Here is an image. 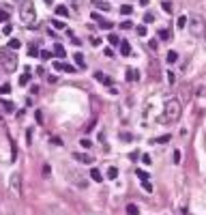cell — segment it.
<instances>
[{
	"label": "cell",
	"mask_w": 206,
	"mask_h": 215,
	"mask_svg": "<svg viewBox=\"0 0 206 215\" xmlns=\"http://www.w3.org/2000/svg\"><path fill=\"white\" fill-rule=\"evenodd\" d=\"M180 114H183L180 101L178 99H167L163 103V116H161V121L163 123H176L180 118Z\"/></svg>",
	"instance_id": "obj_1"
},
{
	"label": "cell",
	"mask_w": 206,
	"mask_h": 215,
	"mask_svg": "<svg viewBox=\"0 0 206 215\" xmlns=\"http://www.w3.org/2000/svg\"><path fill=\"white\" fill-rule=\"evenodd\" d=\"M0 67L6 73H13L17 69V54H13V49H0Z\"/></svg>",
	"instance_id": "obj_2"
},
{
	"label": "cell",
	"mask_w": 206,
	"mask_h": 215,
	"mask_svg": "<svg viewBox=\"0 0 206 215\" xmlns=\"http://www.w3.org/2000/svg\"><path fill=\"white\" fill-rule=\"evenodd\" d=\"M187 26H189V32H191L193 37H202L206 32V22L200 15H191L189 22H187Z\"/></svg>",
	"instance_id": "obj_3"
},
{
	"label": "cell",
	"mask_w": 206,
	"mask_h": 215,
	"mask_svg": "<svg viewBox=\"0 0 206 215\" xmlns=\"http://www.w3.org/2000/svg\"><path fill=\"white\" fill-rule=\"evenodd\" d=\"M19 17H22V22H24V24H32V22L37 19V11H35V4L26 0V2L19 6Z\"/></svg>",
	"instance_id": "obj_4"
},
{
	"label": "cell",
	"mask_w": 206,
	"mask_h": 215,
	"mask_svg": "<svg viewBox=\"0 0 206 215\" xmlns=\"http://www.w3.org/2000/svg\"><path fill=\"white\" fill-rule=\"evenodd\" d=\"M11 194H15V196L22 194V176L19 174H13L11 176Z\"/></svg>",
	"instance_id": "obj_5"
},
{
	"label": "cell",
	"mask_w": 206,
	"mask_h": 215,
	"mask_svg": "<svg viewBox=\"0 0 206 215\" xmlns=\"http://www.w3.org/2000/svg\"><path fill=\"white\" fill-rule=\"evenodd\" d=\"M73 159H78L80 164H86V166L95 161V159H92V157H90L88 153H73Z\"/></svg>",
	"instance_id": "obj_6"
},
{
	"label": "cell",
	"mask_w": 206,
	"mask_h": 215,
	"mask_svg": "<svg viewBox=\"0 0 206 215\" xmlns=\"http://www.w3.org/2000/svg\"><path fill=\"white\" fill-rule=\"evenodd\" d=\"M73 60H75V65H78L80 69H86V58H84V54L75 52V54H73Z\"/></svg>",
	"instance_id": "obj_7"
},
{
	"label": "cell",
	"mask_w": 206,
	"mask_h": 215,
	"mask_svg": "<svg viewBox=\"0 0 206 215\" xmlns=\"http://www.w3.org/2000/svg\"><path fill=\"white\" fill-rule=\"evenodd\" d=\"M165 60H167V65H174V62H178V52L170 49V52H167V56H165Z\"/></svg>",
	"instance_id": "obj_8"
},
{
	"label": "cell",
	"mask_w": 206,
	"mask_h": 215,
	"mask_svg": "<svg viewBox=\"0 0 206 215\" xmlns=\"http://www.w3.org/2000/svg\"><path fill=\"white\" fill-rule=\"evenodd\" d=\"M120 54L123 56H131V45H129V41H120Z\"/></svg>",
	"instance_id": "obj_9"
},
{
	"label": "cell",
	"mask_w": 206,
	"mask_h": 215,
	"mask_svg": "<svg viewBox=\"0 0 206 215\" xmlns=\"http://www.w3.org/2000/svg\"><path fill=\"white\" fill-rule=\"evenodd\" d=\"M127 80H129V82H133V80H140V73H137L135 69H127Z\"/></svg>",
	"instance_id": "obj_10"
},
{
	"label": "cell",
	"mask_w": 206,
	"mask_h": 215,
	"mask_svg": "<svg viewBox=\"0 0 206 215\" xmlns=\"http://www.w3.org/2000/svg\"><path fill=\"white\" fill-rule=\"evenodd\" d=\"M170 138H172L170 133H165V135H159V138H155V140H153V144H165V142H170Z\"/></svg>",
	"instance_id": "obj_11"
},
{
	"label": "cell",
	"mask_w": 206,
	"mask_h": 215,
	"mask_svg": "<svg viewBox=\"0 0 206 215\" xmlns=\"http://www.w3.org/2000/svg\"><path fill=\"white\" fill-rule=\"evenodd\" d=\"M90 178H92V181H97V183H101V181H103L101 172L97 170V168H92V170H90Z\"/></svg>",
	"instance_id": "obj_12"
},
{
	"label": "cell",
	"mask_w": 206,
	"mask_h": 215,
	"mask_svg": "<svg viewBox=\"0 0 206 215\" xmlns=\"http://www.w3.org/2000/svg\"><path fill=\"white\" fill-rule=\"evenodd\" d=\"M99 28H103V30H112V28H114V24H112V22H107V19H99Z\"/></svg>",
	"instance_id": "obj_13"
},
{
	"label": "cell",
	"mask_w": 206,
	"mask_h": 215,
	"mask_svg": "<svg viewBox=\"0 0 206 215\" xmlns=\"http://www.w3.org/2000/svg\"><path fill=\"white\" fill-rule=\"evenodd\" d=\"M54 54L56 56H67V52H65V47L60 43H54Z\"/></svg>",
	"instance_id": "obj_14"
},
{
	"label": "cell",
	"mask_w": 206,
	"mask_h": 215,
	"mask_svg": "<svg viewBox=\"0 0 206 215\" xmlns=\"http://www.w3.org/2000/svg\"><path fill=\"white\" fill-rule=\"evenodd\" d=\"M116 176H118V168H116V166H112V168H107V178H110V181H114Z\"/></svg>",
	"instance_id": "obj_15"
},
{
	"label": "cell",
	"mask_w": 206,
	"mask_h": 215,
	"mask_svg": "<svg viewBox=\"0 0 206 215\" xmlns=\"http://www.w3.org/2000/svg\"><path fill=\"white\" fill-rule=\"evenodd\" d=\"M127 215H140L137 204H127Z\"/></svg>",
	"instance_id": "obj_16"
},
{
	"label": "cell",
	"mask_w": 206,
	"mask_h": 215,
	"mask_svg": "<svg viewBox=\"0 0 206 215\" xmlns=\"http://www.w3.org/2000/svg\"><path fill=\"white\" fill-rule=\"evenodd\" d=\"M161 9H163L165 13H172V9H174V4H172L170 0H165V2H161Z\"/></svg>",
	"instance_id": "obj_17"
},
{
	"label": "cell",
	"mask_w": 206,
	"mask_h": 215,
	"mask_svg": "<svg viewBox=\"0 0 206 215\" xmlns=\"http://www.w3.org/2000/svg\"><path fill=\"white\" fill-rule=\"evenodd\" d=\"M135 174H137V178H140L142 183H144V181H148V172H146V170H140V168H137Z\"/></svg>",
	"instance_id": "obj_18"
},
{
	"label": "cell",
	"mask_w": 206,
	"mask_h": 215,
	"mask_svg": "<svg viewBox=\"0 0 206 215\" xmlns=\"http://www.w3.org/2000/svg\"><path fill=\"white\" fill-rule=\"evenodd\" d=\"M19 45H22L19 39H11V41H9V49H19Z\"/></svg>",
	"instance_id": "obj_19"
},
{
	"label": "cell",
	"mask_w": 206,
	"mask_h": 215,
	"mask_svg": "<svg viewBox=\"0 0 206 215\" xmlns=\"http://www.w3.org/2000/svg\"><path fill=\"white\" fill-rule=\"evenodd\" d=\"M56 13H58L60 17H67V15H69V9H67V6H56Z\"/></svg>",
	"instance_id": "obj_20"
},
{
	"label": "cell",
	"mask_w": 206,
	"mask_h": 215,
	"mask_svg": "<svg viewBox=\"0 0 206 215\" xmlns=\"http://www.w3.org/2000/svg\"><path fill=\"white\" fill-rule=\"evenodd\" d=\"M187 22H189V19H187L185 15H180V17H178V22H176V26H178V28H187Z\"/></svg>",
	"instance_id": "obj_21"
},
{
	"label": "cell",
	"mask_w": 206,
	"mask_h": 215,
	"mask_svg": "<svg viewBox=\"0 0 206 215\" xmlns=\"http://www.w3.org/2000/svg\"><path fill=\"white\" fill-rule=\"evenodd\" d=\"M95 78H97L99 82H103V84H110V78H105V75H103L101 71H97V73H95Z\"/></svg>",
	"instance_id": "obj_22"
},
{
	"label": "cell",
	"mask_w": 206,
	"mask_h": 215,
	"mask_svg": "<svg viewBox=\"0 0 206 215\" xmlns=\"http://www.w3.org/2000/svg\"><path fill=\"white\" fill-rule=\"evenodd\" d=\"M118 138H120V140H124V142H129V140H133V135H131L129 131H120V133H118Z\"/></svg>",
	"instance_id": "obj_23"
},
{
	"label": "cell",
	"mask_w": 206,
	"mask_h": 215,
	"mask_svg": "<svg viewBox=\"0 0 206 215\" xmlns=\"http://www.w3.org/2000/svg\"><path fill=\"white\" fill-rule=\"evenodd\" d=\"M131 11H133L131 4H123V6H120V13H123V15H131Z\"/></svg>",
	"instance_id": "obj_24"
},
{
	"label": "cell",
	"mask_w": 206,
	"mask_h": 215,
	"mask_svg": "<svg viewBox=\"0 0 206 215\" xmlns=\"http://www.w3.org/2000/svg\"><path fill=\"white\" fill-rule=\"evenodd\" d=\"M95 6H97V9H103V11H110V4H107V2H99V0H95Z\"/></svg>",
	"instance_id": "obj_25"
},
{
	"label": "cell",
	"mask_w": 206,
	"mask_h": 215,
	"mask_svg": "<svg viewBox=\"0 0 206 215\" xmlns=\"http://www.w3.org/2000/svg\"><path fill=\"white\" fill-rule=\"evenodd\" d=\"M2 108H4V112H13V110H15V105H13L11 101H2Z\"/></svg>",
	"instance_id": "obj_26"
},
{
	"label": "cell",
	"mask_w": 206,
	"mask_h": 215,
	"mask_svg": "<svg viewBox=\"0 0 206 215\" xmlns=\"http://www.w3.org/2000/svg\"><path fill=\"white\" fill-rule=\"evenodd\" d=\"M135 32H137L140 37H146V26H144V24H140V26L135 28Z\"/></svg>",
	"instance_id": "obj_27"
},
{
	"label": "cell",
	"mask_w": 206,
	"mask_h": 215,
	"mask_svg": "<svg viewBox=\"0 0 206 215\" xmlns=\"http://www.w3.org/2000/svg\"><path fill=\"white\" fill-rule=\"evenodd\" d=\"M28 56H41L39 49H37V45H30V47H28Z\"/></svg>",
	"instance_id": "obj_28"
},
{
	"label": "cell",
	"mask_w": 206,
	"mask_h": 215,
	"mask_svg": "<svg viewBox=\"0 0 206 215\" xmlns=\"http://www.w3.org/2000/svg\"><path fill=\"white\" fill-rule=\"evenodd\" d=\"M28 82H30V73H24V75L19 78V84H22V86H26Z\"/></svg>",
	"instance_id": "obj_29"
},
{
	"label": "cell",
	"mask_w": 206,
	"mask_h": 215,
	"mask_svg": "<svg viewBox=\"0 0 206 215\" xmlns=\"http://www.w3.org/2000/svg\"><path fill=\"white\" fill-rule=\"evenodd\" d=\"M11 92V84H2L0 86V95H9Z\"/></svg>",
	"instance_id": "obj_30"
},
{
	"label": "cell",
	"mask_w": 206,
	"mask_h": 215,
	"mask_svg": "<svg viewBox=\"0 0 206 215\" xmlns=\"http://www.w3.org/2000/svg\"><path fill=\"white\" fill-rule=\"evenodd\" d=\"M107 41L112 43V45H120V39H118L116 35H110V37H107Z\"/></svg>",
	"instance_id": "obj_31"
},
{
	"label": "cell",
	"mask_w": 206,
	"mask_h": 215,
	"mask_svg": "<svg viewBox=\"0 0 206 215\" xmlns=\"http://www.w3.org/2000/svg\"><path fill=\"white\" fill-rule=\"evenodd\" d=\"M62 71H67V73H75V67H73V65H67V62H65V65H62Z\"/></svg>",
	"instance_id": "obj_32"
},
{
	"label": "cell",
	"mask_w": 206,
	"mask_h": 215,
	"mask_svg": "<svg viewBox=\"0 0 206 215\" xmlns=\"http://www.w3.org/2000/svg\"><path fill=\"white\" fill-rule=\"evenodd\" d=\"M49 142H52V144H56V146H62V140H60L58 135H52V138H49Z\"/></svg>",
	"instance_id": "obj_33"
},
{
	"label": "cell",
	"mask_w": 206,
	"mask_h": 215,
	"mask_svg": "<svg viewBox=\"0 0 206 215\" xmlns=\"http://www.w3.org/2000/svg\"><path fill=\"white\" fill-rule=\"evenodd\" d=\"M80 144H82L84 148H90V146H92V142H90L88 138H82V140H80Z\"/></svg>",
	"instance_id": "obj_34"
},
{
	"label": "cell",
	"mask_w": 206,
	"mask_h": 215,
	"mask_svg": "<svg viewBox=\"0 0 206 215\" xmlns=\"http://www.w3.org/2000/svg\"><path fill=\"white\" fill-rule=\"evenodd\" d=\"M52 24H54V28H58V30H62V28H65V22H60V19H54Z\"/></svg>",
	"instance_id": "obj_35"
},
{
	"label": "cell",
	"mask_w": 206,
	"mask_h": 215,
	"mask_svg": "<svg viewBox=\"0 0 206 215\" xmlns=\"http://www.w3.org/2000/svg\"><path fill=\"white\" fill-rule=\"evenodd\" d=\"M167 82H170V84L176 82V73H174V71H167Z\"/></svg>",
	"instance_id": "obj_36"
},
{
	"label": "cell",
	"mask_w": 206,
	"mask_h": 215,
	"mask_svg": "<svg viewBox=\"0 0 206 215\" xmlns=\"http://www.w3.org/2000/svg\"><path fill=\"white\" fill-rule=\"evenodd\" d=\"M142 164H144V166H150V164H153L150 155H142Z\"/></svg>",
	"instance_id": "obj_37"
},
{
	"label": "cell",
	"mask_w": 206,
	"mask_h": 215,
	"mask_svg": "<svg viewBox=\"0 0 206 215\" xmlns=\"http://www.w3.org/2000/svg\"><path fill=\"white\" fill-rule=\"evenodd\" d=\"M2 32H4V35H11V32H13V26H11V24H4Z\"/></svg>",
	"instance_id": "obj_38"
},
{
	"label": "cell",
	"mask_w": 206,
	"mask_h": 215,
	"mask_svg": "<svg viewBox=\"0 0 206 215\" xmlns=\"http://www.w3.org/2000/svg\"><path fill=\"white\" fill-rule=\"evenodd\" d=\"M39 58H43V60H49V58H52V52H47V49H45V52H41V56H39Z\"/></svg>",
	"instance_id": "obj_39"
},
{
	"label": "cell",
	"mask_w": 206,
	"mask_h": 215,
	"mask_svg": "<svg viewBox=\"0 0 206 215\" xmlns=\"http://www.w3.org/2000/svg\"><path fill=\"white\" fill-rule=\"evenodd\" d=\"M120 28H123V30H131V28H133V24H131V22H123V24H120Z\"/></svg>",
	"instance_id": "obj_40"
},
{
	"label": "cell",
	"mask_w": 206,
	"mask_h": 215,
	"mask_svg": "<svg viewBox=\"0 0 206 215\" xmlns=\"http://www.w3.org/2000/svg\"><path fill=\"white\" fill-rule=\"evenodd\" d=\"M90 43H92L95 47H99V45H101V39H99V37H90Z\"/></svg>",
	"instance_id": "obj_41"
},
{
	"label": "cell",
	"mask_w": 206,
	"mask_h": 215,
	"mask_svg": "<svg viewBox=\"0 0 206 215\" xmlns=\"http://www.w3.org/2000/svg\"><path fill=\"white\" fill-rule=\"evenodd\" d=\"M153 19H155V15H153V13H146V15H144V22H146V24H150Z\"/></svg>",
	"instance_id": "obj_42"
},
{
	"label": "cell",
	"mask_w": 206,
	"mask_h": 215,
	"mask_svg": "<svg viewBox=\"0 0 206 215\" xmlns=\"http://www.w3.org/2000/svg\"><path fill=\"white\" fill-rule=\"evenodd\" d=\"M103 54H105L107 58H112V56H114V49H112V47H105V49H103Z\"/></svg>",
	"instance_id": "obj_43"
},
{
	"label": "cell",
	"mask_w": 206,
	"mask_h": 215,
	"mask_svg": "<svg viewBox=\"0 0 206 215\" xmlns=\"http://www.w3.org/2000/svg\"><path fill=\"white\" fill-rule=\"evenodd\" d=\"M174 164H180V151H174V159H172Z\"/></svg>",
	"instance_id": "obj_44"
},
{
	"label": "cell",
	"mask_w": 206,
	"mask_h": 215,
	"mask_svg": "<svg viewBox=\"0 0 206 215\" xmlns=\"http://www.w3.org/2000/svg\"><path fill=\"white\" fill-rule=\"evenodd\" d=\"M159 37H161L163 41H167V39H170V32H167V30H161V32H159Z\"/></svg>",
	"instance_id": "obj_45"
},
{
	"label": "cell",
	"mask_w": 206,
	"mask_h": 215,
	"mask_svg": "<svg viewBox=\"0 0 206 215\" xmlns=\"http://www.w3.org/2000/svg\"><path fill=\"white\" fill-rule=\"evenodd\" d=\"M62 65H65V62H58V60H56V62H54V65H52V67H54V69H56V71H62Z\"/></svg>",
	"instance_id": "obj_46"
},
{
	"label": "cell",
	"mask_w": 206,
	"mask_h": 215,
	"mask_svg": "<svg viewBox=\"0 0 206 215\" xmlns=\"http://www.w3.org/2000/svg\"><path fill=\"white\" fill-rule=\"evenodd\" d=\"M9 19V13L6 11H0V22H6Z\"/></svg>",
	"instance_id": "obj_47"
},
{
	"label": "cell",
	"mask_w": 206,
	"mask_h": 215,
	"mask_svg": "<svg viewBox=\"0 0 206 215\" xmlns=\"http://www.w3.org/2000/svg\"><path fill=\"white\" fill-rule=\"evenodd\" d=\"M35 116H37V123H39V125H43V114H41V112H37Z\"/></svg>",
	"instance_id": "obj_48"
},
{
	"label": "cell",
	"mask_w": 206,
	"mask_h": 215,
	"mask_svg": "<svg viewBox=\"0 0 206 215\" xmlns=\"http://www.w3.org/2000/svg\"><path fill=\"white\" fill-rule=\"evenodd\" d=\"M144 189H146V191H153V185H150L148 181H144Z\"/></svg>",
	"instance_id": "obj_49"
},
{
	"label": "cell",
	"mask_w": 206,
	"mask_h": 215,
	"mask_svg": "<svg viewBox=\"0 0 206 215\" xmlns=\"http://www.w3.org/2000/svg\"><path fill=\"white\" fill-rule=\"evenodd\" d=\"M92 129H95V121H90V123L86 125V131H92Z\"/></svg>",
	"instance_id": "obj_50"
},
{
	"label": "cell",
	"mask_w": 206,
	"mask_h": 215,
	"mask_svg": "<svg viewBox=\"0 0 206 215\" xmlns=\"http://www.w3.org/2000/svg\"><path fill=\"white\" fill-rule=\"evenodd\" d=\"M43 176H49V166H43Z\"/></svg>",
	"instance_id": "obj_51"
},
{
	"label": "cell",
	"mask_w": 206,
	"mask_h": 215,
	"mask_svg": "<svg viewBox=\"0 0 206 215\" xmlns=\"http://www.w3.org/2000/svg\"><path fill=\"white\" fill-rule=\"evenodd\" d=\"M140 2H142V4H148V0H140Z\"/></svg>",
	"instance_id": "obj_52"
}]
</instances>
